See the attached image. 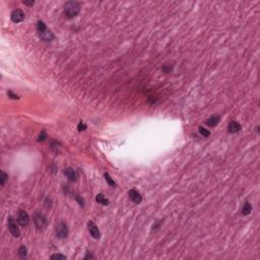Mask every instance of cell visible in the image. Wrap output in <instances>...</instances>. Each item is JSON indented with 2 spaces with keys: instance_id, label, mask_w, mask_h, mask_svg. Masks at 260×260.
Wrapping results in <instances>:
<instances>
[{
  "instance_id": "obj_10",
  "label": "cell",
  "mask_w": 260,
  "mask_h": 260,
  "mask_svg": "<svg viewBox=\"0 0 260 260\" xmlns=\"http://www.w3.org/2000/svg\"><path fill=\"white\" fill-rule=\"evenodd\" d=\"M40 37H41V39L44 40L45 42H52L54 40V34L51 32L50 30H46L45 32H41V34H39Z\"/></svg>"
},
{
  "instance_id": "obj_14",
  "label": "cell",
  "mask_w": 260,
  "mask_h": 260,
  "mask_svg": "<svg viewBox=\"0 0 260 260\" xmlns=\"http://www.w3.org/2000/svg\"><path fill=\"white\" fill-rule=\"evenodd\" d=\"M251 210H252L251 204L249 202H246V203L244 204V206L242 207V214H243V216H248V214L251 212Z\"/></svg>"
},
{
  "instance_id": "obj_18",
  "label": "cell",
  "mask_w": 260,
  "mask_h": 260,
  "mask_svg": "<svg viewBox=\"0 0 260 260\" xmlns=\"http://www.w3.org/2000/svg\"><path fill=\"white\" fill-rule=\"evenodd\" d=\"M173 67H174V65L173 64H165V65H162V70L165 72V73H170V72L173 70Z\"/></svg>"
},
{
  "instance_id": "obj_20",
  "label": "cell",
  "mask_w": 260,
  "mask_h": 260,
  "mask_svg": "<svg viewBox=\"0 0 260 260\" xmlns=\"http://www.w3.org/2000/svg\"><path fill=\"white\" fill-rule=\"evenodd\" d=\"M199 132H200V134L203 135L204 137H207V136L210 135V131L207 130V129H205V128H203L202 126H200L199 127Z\"/></svg>"
},
{
  "instance_id": "obj_25",
  "label": "cell",
  "mask_w": 260,
  "mask_h": 260,
  "mask_svg": "<svg viewBox=\"0 0 260 260\" xmlns=\"http://www.w3.org/2000/svg\"><path fill=\"white\" fill-rule=\"evenodd\" d=\"M23 4H26V5H29V6H32L35 2H34L32 0H31V1H23Z\"/></svg>"
},
{
  "instance_id": "obj_1",
  "label": "cell",
  "mask_w": 260,
  "mask_h": 260,
  "mask_svg": "<svg viewBox=\"0 0 260 260\" xmlns=\"http://www.w3.org/2000/svg\"><path fill=\"white\" fill-rule=\"evenodd\" d=\"M80 11V5L76 1H68L64 5V15L66 19H73Z\"/></svg>"
},
{
  "instance_id": "obj_12",
  "label": "cell",
  "mask_w": 260,
  "mask_h": 260,
  "mask_svg": "<svg viewBox=\"0 0 260 260\" xmlns=\"http://www.w3.org/2000/svg\"><path fill=\"white\" fill-rule=\"evenodd\" d=\"M220 120H221V117L220 116H212L210 117V118H208L206 120V125L209 126V127H214V126H216L218 123H220Z\"/></svg>"
},
{
  "instance_id": "obj_9",
  "label": "cell",
  "mask_w": 260,
  "mask_h": 260,
  "mask_svg": "<svg viewBox=\"0 0 260 260\" xmlns=\"http://www.w3.org/2000/svg\"><path fill=\"white\" fill-rule=\"evenodd\" d=\"M128 194H129V198L132 200L134 203H140V202H141V200H142L141 195H140V193L138 192V191L135 190V189H131Z\"/></svg>"
},
{
  "instance_id": "obj_3",
  "label": "cell",
  "mask_w": 260,
  "mask_h": 260,
  "mask_svg": "<svg viewBox=\"0 0 260 260\" xmlns=\"http://www.w3.org/2000/svg\"><path fill=\"white\" fill-rule=\"evenodd\" d=\"M68 227L66 225V223L64 222H60L58 225L56 226V236L58 239H65L68 236Z\"/></svg>"
},
{
  "instance_id": "obj_13",
  "label": "cell",
  "mask_w": 260,
  "mask_h": 260,
  "mask_svg": "<svg viewBox=\"0 0 260 260\" xmlns=\"http://www.w3.org/2000/svg\"><path fill=\"white\" fill-rule=\"evenodd\" d=\"M96 201L102 205H109V203H110V201L105 197L103 193H99V194L96 196Z\"/></svg>"
},
{
  "instance_id": "obj_22",
  "label": "cell",
  "mask_w": 260,
  "mask_h": 260,
  "mask_svg": "<svg viewBox=\"0 0 260 260\" xmlns=\"http://www.w3.org/2000/svg\"><path fill=\"white\" fill-rule=\"evenodd\" d=\"M77 129H78V131H84V130L86 129V125L82 122V121H80L78 123V126H77Z\"/></svg>"
},
{
  "instance_id": "obj_11",
  "label": "cell",
  "mask_w": 260,
  "mask_h": 260,
  "mask_svg": "<svg viewBox=\"0 0 260 260\" xmlns=\"http://www.w3.org/2000/svg\"><path fill=\"white\" fill-rule=\"evenodd\" d=\"M64 175L69 179L70 181H72V182L76 181V178H77L76 173H75V171L72 169V168H66V169L64 170Z\"/></svg>"
},
{
  "instance_id": "obj_26",
  "label": "cell",
  "mask_w": 260,
  "mask_h": 260,
  "mask_svg": "<svg viewBox=\"0 0 260 260\" xmlns=\"http://www.w3.org/2000/svg\"><path fill=\"white\" fill-rule=\"evenodd\" d=\"M76 200L79 202V204H80L81 206H84V200H82V199H80V198H79L78 196H77V197H76Z\"/></svg>"
},
{
  "instance_id": "obj_21",
  "label": "cell",
  "mask_w": 260,
  "mask_h": 260,
  "mask_svg": "<svg viewBox=\"0 0 260 260\" xmlns=\"http://www.w3.org/2000/svg\"><path fill=\"white\" fill-rule=\"evenodd\" d=\"M47 138V134H46V131L45 130H43L42 132H41V134H40L39 138H38V141H44L45 139Z\"/></svg>"
},
{
  "instance_id": "obj_24",
  "label": "cell",
  "mask_w": 260,
  "mask_h": 260,
  "mask_svg": "<svg viewBox=\"0 0 260 260\" xmlns=\"http://www.w3.org/2000/svg\"><path fill=\"white\" fill-rule=\"evenodd\" d=\"M7 95H8V97L10 98V99H12V100H19V97L17 95H14L13 93H12L11 91H9L8 93H7Z\"/></svg>"
},
{
  "instance_id": "obj_7",
  "label": "cell",
  "mask_w": 260,
  "mask_h": 260,
  "mask_svg": "<svg viewBox=\"0 0 260 260\" xmlns=\"http://www.w3.org/2000/svg\"><path fill=\"white\" fill-rule=\"evenodd\" d=\"M88 231H90V234L92 235V237L94 238V239H99L101 236V233H100V230H99V228L97 227V225H96L94 222L90 221L88 223Z\"/></svg>"
},
{
  "instance_id": "obj_4",
  "label": "cell",
  "mask_w": 260,
  "mask_h": 260,
  "mask_svg": "<svg viewBox=\"0 0 260 260\" xmlns=\"http://www.w3.org/2000/svg\"><path fill=\"white\" fill-rule=\"evenodd\" d=\"M7 227H8V230L11 233V235L13 237L19 238L21 236V230H19V226L16 224L15 220H14L12 216L8 218V221H7Z\"/></svg>"
},
{
  "instance_id": "obj_2",
  "label": "cell",
  "mask_w": 260,
  "mask_h": 260,
  "mask_svg": "<svg viewBox=\"0 0 260 260\" xmlns=\"http://www.w3.org/2000/svg\"><path fill=\"white\" fill-rule=\"evenodd\" d=\"M34 224H35L36 228H37L39 231H43L45 230L48 226V221H47V218L42 214H36L34 216Z\"/></svg>"
},
{
  "instance_id": "obj_23",
  "label": "cell",
  "mask_w": 260,
  "mask_h": 260,
  "mask_svg": "<svg viewBox=\"0 0 260 260\" xmlns=\"http://www.w3.org/2000/svg\"><path fill=\"white\" fill-rule=\"evenodd\" d=\"M51 259H66V256L62 254H54L51 256Z\"/></svg>"
},
{
  "instance_id": "obj_17",
  "label": "cell",
  "mask_w": 260,
  "mask_h": 260,
  "mask_svg": "<svg viewBox=\"0 0 260 260\" xmlns=\"http://www.w3.org/2000/svg\"><path fill=\"white\" fill-rule=\"evenodd\" d=\"M104 176H105V179H106V181L108 182V184H109L110 186H112V187H116L117 186V184L114 182V180L113 179L110 177V175H109V173H105L104 174Z\"/></svg>"
},
{
  "instance_id": "obj_16",
  "label": "cell",
  "mask_w": 260,
  "mask_h": 260,
  "mask_svg": "<svg viewBox=\"0 0 260 260\" xmlns=\"http://www.w3.org/2000/svg\"><path fill=\"white\" fill-rule=\"evenodd\" d=\"M19 254L21 256V258L25 259L27 258V255H28V250H27V247L26 246H21L19 249Z\"/></svg>"
},
{
  "instance_id": "obj_5",
  "label": "cell",
  "mask_w": 260,
  "mask_h": 260,
  "mask_svg": "<svg viewBox=\"0 0 260 260\" xmlns=\"http://www.w3.org/2000/svg\"><path fill=\"white\" fill-rule=\"evenodd\" d=\"M25 12L23 11L21 9H14L13 11L11 12V14H10V19H11V21H13V23H21V21L25 19Z\"/></svg>"
},
{
  "instance_id": "obj_19",
  "label": "cell",
  "mask_w": 260,
  "mask_h": 260,
  "mask_svg": "<svg viewBox=\"0 0 260 260\" xmlns=\"http://www.w3.org/2000/svg\"><path fill=\"white\" fill-rule=\"evenodd\" d=\"M7 179H8V176L5 174L4 171H1V177H0V184H1V186L5 185V182L7 181Z\"/></svg>"
},
{
  "instance_id": "obj_8",
  "label": "cell",
  "mask_w": 260,
  "mask_h": 260,
  "mask_svg": "<svg viewBox=\"0 0 260 260\" xmlns=\"http://www.w3.org/2000/svg\"><path fill=\"white\" fill-rule=\"evenodd\" d=\"M241 129H242L241 125L238 122H236V121H231L230 123H229V126H228V132L231 133V134L239 132Z\"/></svg>"
},
{
  "instance_id": "obj_15",
  "label": "cell",
  "mask_w": 260,
  "mask_h": 260,
  "mask_svg": "<svg viewBox=\"0 0 260 260\" xmlns=\"http://www.w3.org/2000/svg\"><path fill=\"white\" fill-rule=\"evenodd\" d=\"M46 30H48V29H47L46 23H45L44 21H38V23H37V31H38V32H39V34H41V32H45Z\"/></svg>"
},
{
  "instance_id": "obj_27",
  "label": "cell",
  "mask_w": 260,
  "mask_h": 260,
  "mask_svg": "<svg viewBox=\"0 0 260 260\" xmlns=\"http://www.w3.org/2000/svg\"><path fill=\"white\" fill-rule=\"evenodd\" d=\"M88 258H94V256L92 255L91 253H88V255H86V257H84V259H88Z\"/></svg>"
},
{
  "instance_id": "obj_6",
  "label": "cell",
  "mask_w": 260,
  "mask_h": 260,
  "mask_svg": "<svg viewBox=\"0 0 260 260\" xmlns=\"http://www.w3.org/2000/svg\"><path fill=\"white\" fill-rule=\"evenodd\" d=\"M17 223L21 226V227H26L30 223V218L29 214H27V211L25 210H19L17 214Z\"/></svg>"
}]
</instances>
